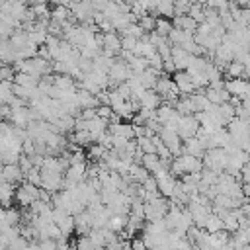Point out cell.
<instances>
[{"instance_id":"cell-1","label":"cell","mask_w":250,"mask_h":250,"mask_svg":"<svg viewBox=\"0 0 250 250\" xmlns=\"http://www.w3.org/2000/svg\"><path fill=\"white\" fill-rule=\"evenodd\" d=\"M227 129H229V133L232 137V143L238 145L240 148L244 146V143L250 141V121L248 119H242V117L236 115L234 119L229 121Z\"/></svg>"},{"instance_id":"cell-2","label":"cell","mask_w":250,"mask_h":250,"mask_svg":"<svg viewBox=\"0 0 250 250\" xmlns=\"http://www.w3.org/2000/svg\"><path fill=\"white\" fill-rule=\"evenodd\" d=\"M168 211H170V201L164 195L145 201V219L146 221H160L168 215Z\"/></svg>"},{"instance_id":"cell-3","label":"cell","mask_w":250,"mask_h":250,"mask_svg":"<svg viewBox=\"0 0 250 250\" xmlns=\"http://www.w3.org/2000/svg\"><path fill=\"white\" fill-rule=\"evenodd\" d=\"M70 12H72V18L78 23H96L94 20H96L98 10L92 6L90 0H72Z\"/></svg>"},{"instance_id":"cell-4","label":"cell","mask_w":250,"mask_h":250,"mask_svg":"<svg viewBox=\"0 0 250 250\" xmlns=\"http://www.w3.org/2000/svg\"><path fill=\"white\" fill-rule=\"evenodd\" d=\"M227 160H229V154H227V150L221 148V146L209 148V150L205 152V156H203V164H205V168L215 170V172H219V174L227 170Z\"/></svg>"},{"instance_id":"cell-5","label":"cell","mask_w":250,"mask_h":250,"mask_svg":"<svg viewBox=\"0 0 250 250\" xmlns=\"http://www.w3.org/2000/svg\"><path fill=\"white\" fill-rule=\"evenodd\" d=\"M39 191H41V186H35L31 182L23 180L16 189V203H20L21 207H29L33 201L39 199Z\"/></svg>"},{"instance_id":"cell-6","label":"cell","mask_w":250,"mask_h":250,"mask_svg":"<svg viewBox=\"0 0 250 250\" xmlns=\"http://www.w3.org/2000/svg\"><path fill=\"white\" fill-rule=\"evenodd\" d=\"M133 76V70H131V66H129V62H125L121 57H117V61H115V64L111 66V70H109V80H111V88H117L119 84H123V82H127L129 78Z\"/></svg>"},{"instance_id":"cell-7","label":"cell","mask_w":250,"mask_h":250,"mask_svg":"<svg viewBox=\"0 0 250 250\" xmlns=\"http://www.w3.org/2000/svg\"><path fill=\"white\" fill-rule=\"evenodd\" d=\"M84 180H88V166H86V162L70 164L66 168V172H64V188H74V186L82 184Z\"/></svg>"},{"instance_id":"cell-8","label":"cell","mask_w":250,"mask_h":250,"mask_svg":"<svg viewBox=\"0 0 250 250\" xmlns=\"http://www.w3.org/2000/svg\"><path fill=\"white\" fill-rule=\"evenodd\" d=\"M41 188L51 191V193H57L64 188V174L61 172H53V170H43L41 168Z\"/></svg>"},{"instance_id":"cell-9","label":"cell","mask_w":250,"mask_h":250,"mask_svg":"<svg viewBox=\"0 0 250 250\" xmlns=\"http://www.w3.org/2000/svg\"><path fill=\"white\" fill-rule=\"evenodd\" d=\"M158 135H160L162 143H164V145L170 148V152H172L174 156H180V154L184 152V139L178 135V131L162 127V131H160Z\"/></svg>"},{"instance_id":"cell-10","label":"cell","mask_w":250,"mask_h":250,"mask_svg":"<svg viewBox=\"0 0 250 250\" xmlns=\"http://www.w3.org/2000/svg\"><path fill=\"white\" fill-rule=\"evenodd\" d=\"M199 129H201V123H199V119H197L195 113H193V115H182V117H180L178 135H180L184 141L189 139V137H195Z\"/></svg>"},{"instance_id":"cell-11","label":"cell","mask_w":250,"mask_h":250,"mask_svg":"<svg viewBox=\"0 0 250 250\" xmlns=\"http://www.w3.org/2000/svg\"><path fill=\"white\" fill-rule=\"evenodd\" d=\"M154 178H156V182H158V191H160V195H164V197L170 199V197L174 195V191H176V186H178L176 176H174L170 170H164V172L156 174Z\"/></svg>"},{"instance_id":"cell-12","label":"cell","mask_w":250,"mask_h":250,"mask_svg":"<svg viewBox=\"0 0 250 250\" xmlns=\"http://www.w3.org/2000/svg\"><path fill=\"white\" fill-rule=\"evenodd\" d=\"M225 88L230 96H236V98L244 100L250 94V80H246V78H229V80H225Z\"/></svg>"},{"instance_id":"cell-13","label":"cell","mask_w":250,"mask_h":250,"mask_svg":"<svg viewBox=\"0 0 250 250\" xmlns=\"http://www.w3.org/2000/svg\"><path fill=\"white\" fill-rule=\"evenodd\" d=\"M123 51V45H121V35H117L115 31H109V33H104V53L109 55V57H119Z\"/></svg>"},{"instance_id":"cell-14","label":"cell","mask_w":250,"mask_h":250,"mask_svg":"<svg viewBox=\"0 0 250 250\" xmlns=\"http://www.w3.org/2000/svg\"><path fill=\"white\" fill-rule=\"evenodd\" d=\"M174 82H176L180 94H188L189 96V94H195L197 92V88L193 84V78H191V74L188 70H178L174 74Z\"/></svg>"},{"instance_id":"cell-15","label":"cell","mask_w":250,"mask_h":250,"mask_svg":"<svg viewBox=\"0 0 250 250\" xmlns=\"http://www.w3.org/2000/svg\"><path fill=\"white\" fill-rule=\"evenodd\" d=\"M2 180L12 182V184H20L25 180V172L21 170L20 164H2Z\"/></svg>"},{"instance_id":"cell-16","label":"cell","mask_w":250,"mask_h":250,"mask_svg":"<svg viewBox=\"0 0 250 250\" xmlns=\"http://www.w3.org/2000/svg\"><path fill=\"white\" fill-rule=\"evenodd\" d=\"M172 23H174V27H178V29H182V31H188V33H195V31H197V25H199L189 14L174 16V18H172Z\"/></svg>"},{"instance_id":"cell-17","label":"cell","mask_w":250,"mask_h":250,"mask_svg":"<svg viewBox=\"0 0 250 250\" xmlns=\"http://www.w3.org/2000/svg\"><path fill=\"white\" fill-rule=\"evenodd\" d=\"M191 57H193V55H191L189 51H186V49H182V47L172 45V59H174L176 68H178V70H188Z\"/></svg>"},{"instance_id":"cell-18","label":"cell","mask_w":250,"mask_h":250,"mask_svg":"<svg viewBox=\"0 0 250 250\" xmlns=\"http://www.w3.org/2000/svg\"><path fill=\"white\" fill-rule=\"evenodd\" d=\"M205 96L209 98V102L211 104H225V102H229L230 100V94L227 92V88L225 86H221V88H215V86H207L205 88Z\"/></svg>"},{"instance_id":"cell-19","label":"cell","mask_w":250,"mask_h":250,"mask_svg":"<svg viewBox=\"0 0 250 250\" xmlns=\"http://www.w3.org/2000/svg\"><path fill=\"white\" fill-rule=\"evenodd\" d=\"M184 152H186V154H193V156L203 158L205 152H207V148L203 146V143H201L197 137H189V139L184 141Z\"/></svg>"},{"instance_id":"cell-20","label":"cell","mask_w":250,"mask_h":250,"mask_svg":"<svg viewBox=\"0 0 250 250\" xmlns=\"http://www.w3.org/2000/svg\"><path fill=\"white\" fill-rule=\"evenodd\" d=\"M16 184H12V182H6V180H2L0 182V195H2V205H4V209L6 207H12V201H16Z\"/></svg>"},{"instance_id":"cell-21","label":"cell","mask_w":250,"mask_h":250,"mask_svg":"<svg viewBox=\"0 0 250 250\" xmlns=\"http://www.w3.org/2000/svg\"><path fill=\"white\" fill-rule=\"evenodd\" d=\"M74 219H76V236H84V234H88L92 230V217H90L88 209H84L82 213L74 215Z\"/></svg>"},{"instance_id":"cell-22","label":"cell","mask_w":250,"mask_h":250,"mask_svg":"<svg viewBox=\"0 0 250 250\" xmlns=\"http://www.w3.org/2000/svg\"><path fill=\"white\" fill-rule=\"evenodd\" d=\"M160 105H162V96H160L156 90H146V92L141 96V107L158 109Z\"/></svg>"},{"instance_id":"cell-23","label":"cell","mask_w":250,"mask_h":250,"mask_svg":"<svg viewBox=\"0 0 250 250\" xmlns=\"http://www.w3.org/2000/svg\"><path fill=\"white\" fill-rule=\"evenodd\" d=\"M109 131L117 137H125V139H133L135 137V127L131 121H119V123H109Z\"/></svg>"},{"instance_id":"cell-24","label":"cell","mask_w":250,"mask_h":250,"mask_svg":"<svg viewBox=\"0 0 250 250\" xmlns=\"http://www.w3.org/2000/svg\"><path fill=\"white\" fill-rule=\"evenodd\" d=\"M174 107H176V111H178L180 115H193V113H195L193 100H191V96H188V94H182V96L178 98V102L174 104Z\"/></svg>"},{"instance_id":"cell-25","label":"cell","mask_w":250,"mask_h":250,"mask_svg":"<svg viewBox=\"0 0 250 250\" xmlns=\"http://www.w3.org/2000/svg\"><path fill=\"white\" fill-rule=\"evenodd\" d=\"M21 221V211L16 207H6L2 211V227H16Z\"/></svg>"},{"instance_id":"cell-26","label":"cell","mask_w":250,"mask_h":250,"mask_svg":"<svg viewBox=\"0 0 250 250\" xmlns=\"http://www.w3.org/2000/svg\"><path fill=\"white\" fill-rule=\"evenodd\" d=\"M78 105L82 107V109H86V107H98L100 105V100H98V96H94V94H90L88 90H84V88H78Z\"/></svg>"},{"instance_id":"cell-27","label":"cell","mask_w":250,"mask_h":250,"mask_svg":"<svg viewBox=\"0 0 250 250\" xmlns=\"http://www.w3.org/2000/svg\"><path fill=\"white\" fill-rule=\"evenodd\" d=\"M14 82H16V84H21V86H27V88H39L41 76H37V74H29V72H18Z\"/></svg>"},{"instance_id":"cell-28","label":"cell","mask_w":250,"mask_h":250,"mask_svg":"<svg viewBox=\"0 0 250 250\" xmlns=\"http://www.w3.org/2000/svg\"><path fill=\"white\" fill-rule=\"evenodd\" d=\"M148 176H150V172H148L143 164H139V162H133V164H131V168H129V178H131L133 182L143 184Z\"/></svg>"},{"instance_id":"cell-29","label":"cell","mask_w":250,"mask_h":250,"mask_svg":"<svg viewBox=\"0 0 250 250\" xmlns=\"http://www.w3.org/2000/svg\"><path fill=\"white\" fill-rule=\"evenodd\" d=\"M225 74H227L229 78H244V74H246V66H244L242 61H236V59H234L232 62L227 64Z\"/></svg>"},{"instance_id":"cell-30","label":"cell","mask_w":250,"mask_h":250,"mask_svg":"<svg viewBox=\"0 0 250 250\" xmlns=\"http://www.w3.org/2000/svg\"><path fill=\"white\" fill-rule=\"evenodd\" d=\"M156 14H158V16H162V18H174V16H176L174 0H158Z\"/></svg>"},{"instance_id":"cell-31","label":"cell","mask_w":250,"mask_h":250,"mask_svg":"<svg viewBox=\"0 0 250 250\" xmlns=\"http://www.w3.org/2000/svg\"><path fill=\"white\" fill-rule=\"evenodd\" d=\"M14 98H16V94H14V82L2 80V84H0V102L2 104H10Z\"/></svg>"},{"instance_id":"cell-32","label":"cell","mask_w":250,"mask_h":250,"mask_svg":"<svg viewBox=\"0 0 250 250\" xmlns=\"http://www.w3.org/2000/svg\"><path fill=\"white\" fill-rule=\"evenodd\" d=\"M70 143H76L78 146H90L94 141V137L90 135V131H74V135L70 137Z\"/></svg>"},{"instance_id":"cell-33","label":"cell","mask_w":250,"mask_h":250,"mask_svg":"<svg viewBox=\"0 0 250 250\" xmlns=\"http://www.w3.org/2000/svg\"><path fill=\"white\" fill-rule=\"evenodd\" d=\"M127 223H129V215H111L107 229H111L115 232H123L125 227H127Z\"/></svg>"},{"instance_id":"cell-34","label":"cell","mask_w":250,"mask_h":250,"mask_svg":"<svg viewBox=\"0 0 250 250\" xmlns=\"http://www.w3.org/2000/svg\"><path fill=\"white\" fill-rule=\"evenodd\" d=\"M109 150L104 146V145H100V143H92L90 146H88V158L90 160H104V156L107 154Z\"/></svg>"},{"instance_id":"cell-35","label":"cell","mask_w":250,"mask_h":250,"mask_svg":"<svg viewBox=\"0 0 250 250\" xmlns=\"http://www.w3.org/2000/svg\"><path fill=\"white\" fill-rule=\"evenodd\" d=\"M223 229H225L223 219H221L217 213H211L209 219H207V223H205V230H207V232H219V230H223Z\"/></svg>"},{"instance_id":"cell-36","label":"cell","mask_w":250,"mask_h":250,"mask_svg":"<svg viewBox=\"0 0 250 250\" xmlns=\"http://www.w3.org/2000/svg\"><path fill=\"white\" fill-rule=\"evenodd\" d=\"M156 16L154 14H145V16H141L139 18V25L146 31V33H150V31H154L156 29Z\"/></svg>"},{"instance_id":"cell-37","label":"cell","mask_w":250,"mask_h":250,"mask_svg":"<svg viewBox=\"0 0 250 250\" xmlns=\"http://www.w3.org/2000/svg\"><path fill=\"white\" fill-rule=\"evenodd\" d=\"M172 29H174V23H172V21H170L168 18H162V16H160V18L156 20V29H154L156 33H160V35L168 37Z\"/></svg>"},{"instance_id":"cell-38","label":"cell","mask_w":250,"mask_h":250,"mask_svg":"<svg viewBox=\"0 0 250 250\" xmlns=\"http://www.w3.org/2000/svg\"><path fill=\"white\" fill-rule=\"evenodd\" d=\"M137 143H139V146H141V150H143L145 154H148V152H156L154 137H146V135H143V137L137 139Z\"/></svg>"},{"instance_id":"cell-39","label":"cell","mask_w":250,"mask_h":250,"mask_svg":"<svg viewBox=\"0 0 250 250\" xmlns=\"http://www.w3.org/2000/svg\"><path fill=\"white\" fill-rule=\"evenodd\" d=\"M121 35H131V37H137V39H143L145 35H146V31L139 25V21H133L131 25H127L123 31H121Z\"/></svg>"},{"instance_id":"cell-40","label":"cell","mask_w":250,"mask_h":250,"mask_svg":"<svg viewBox=\"0 0 250 250\" xmlns=\"http://www.w3.org/2000/svg\"><path fill=\"white\" fill-rule=\"evenodd\" d=\"M96 248H98V246L92 242V238H90L88 234L76 238V250H96Z\"/></svg>"},{"instance_id":"cell-41","label":"cell","mask_w":250,"mask_h":250,"mask_svg":"<svg viewBox=\"0 0 250 250\" xmlns=\"http://www.w3.org/2000/svg\"><path fill=\"white\" fill-rule=\"evenodd\" d=\"M137 43H139V39H137V37H131V35H121V45H123V51H131V53H135Z\"/></svg>"},{"instance_id":"cell-42","label":"cell","mask_w":250,"mask_h":250,"mask_svg":"<svg viewBox=\"0 0 250 250\" xmlns=\"http://www.w3.org/2000/svg\"><path fill=\"white\" fill-rule=\"evenodd\" d=\"M25 180L31 182V184H35V186H41V168H39V166H33V168L25 174Z\"/></svg>"},{"instance_id":"cell-43","label":"cell","mask_w":250,"mask_h":250,"mask_svg":"<svg viewBox=\"0 0 250 250\" xmlns=\"http://www.w3.org/2000/svg\"><path fill=\"white\" fill-rule=\"evenodd\" d=\"M205 6H209V8H213V10L223 12V10H229V8H230V0H207V4H205Z\"/></svg>"},{"instance_id":"cell-44","label":"cell","mask_w":250,"mask_h":250,"mask_svg":"<svg viewBox=\"0 0 250 250\" xmlns=\"http://www.w3.org/2000/svg\"><path fill=\"white\" fill-rule=\"evenodd\" d=\"M39 248L41 250H59V244L55 238H43V240H39Z\"/></svg>"},{"instance_id":"cell-45","label":"cell","mask_w":250,"mask_h":250,"mask_svg":"<svg viewBox=\"0 0 250 250\" xmlns=\"http://www.w3.org/2000/svg\"><path fill=\"white\" fill-rule=\"evenodd\" d=\"M131 248H133V250H148V246H146V242L143 240V236H133V238H131Z\"/></svg>"},{"instance_id":"cell-46","label":"cell","mask_w":250,"mask_h":250,"mask_svg":"<svg viewBox=\"0 0 250 250\" xmlns=\"http://www.w3.org/2000/svg\"><path fill=\"white\" fill-rule=\"evenodd\" d=\"M98 115L109 121L111 115H113V107H111V105H98Z\"/></svg>"},{"instance_id":"cell-47","label":"cell","mask_w":250,"mask_h":250,"mask_svg":"<svg viewBox=\"0 0 250 250\" xmlns=\"http://www.w3.org/2000/svg\"><path fill=\"white\" fill-rule=\"evenodd\" d=\"M96 115H98V107H86V109H82V115L80 117L88 121V119H94Z\"/></svg>"},{"instance_id":"cell-48","label":"cell","mask_w":250,"mask_h":250,"mask_svg":"<svg viewBox=\"0 0 250 250\" xmlns=\"http://www.w3.org/2000/svg\"><path fill=\"white\" fill-rule=\"evenodd\" d=\"M240 178H242V184H248V182H250V160L242 166V170H240Z\"/></svg>"},{"instance_id":"cell-49","label":"cell","mask_w":250,"mask_h":250,"mask_svg":"<svg viewBox=\"0 0 250 250\" xmlns=\"http://www.w3.org/2000/svg\"><path fill=\"white\" fill-rule=\"evenodd\" d=\"M90 2H92V6H94L98 12H102V10L107 6V2H109V0H90Z\"/></svg>"},{"instance_id":"cell-50","label":"cell","mask_w":250,"mask_h":250,"mask_svg":"<svg viewBox=\"0 0 250 250\" xmlns=\"http://www.w3.org/2000/svg\"><path fill=\"white\" fill-rule=\"evenodd\" d=\"M242 62H244V66H246V74H244V78H250V51L246 53V57L242 59Z\"/></svg>"},{"instance_id":"cell-51","label":"cell","mask_w":250,"mask_h":250,"mask_svg":"<svg viewBox=\"0 0 250 250\" xmlns=\"http://www.w3.org/2000/svg\"><path fill=\"white\" fill-rule=\"evenodd\" d=\"M47 2H51V0H33V4H47Z\"/></svg>"},{"instance_id":"cell-52","label":"cell","mask_w":250,"mask_h":250,"mask_svg":"<svg viewBox=\"0 0 250 250\" xmlns=\"http://www.w3.org/2000/svg\"><path fill=\"white\" fill-rule=\"evenodd\" d=\"M193 2H197V4H207V0H193Z\"/></svg>"},{"instance_id":"cell-53","label":"cell","mask_w":250,"mask_h":250,"mask_svg":"<svg viewBox=\"0 0 250 250\" xmlns=\"http://www.w3.org/2000/svg\"><path fill=\"white\" fill-rule=\"evenodd\" d=\"M242 250H250V242H248V244H246V246H244Z\"/></svg>"},{"instance_id":"cell-54","label":"cell","mask_w":250,"mask_h":250,"mask_svg":"<svg viewBox=\"0 0 250 250\" xmlns=\"http://www.w3.org/2000/svg\"><path fill=\"white\" fill-rule=\"evenodd\" d=\"M133 2H137V0H127V4H133Z\"/></svg>"},{"instance_id":"cell-55","label":"cell","mask_w":250,"mask_h":250,"mask_svg":"<svg viewBox=\"0 0 250 250\" xmlns=\"http://www.w3.org/2000/svg\"><path fill=\"white\" fill-rule=\"evenodd\" d=\"M246 8H250V0H248V4H246Z\"/></svg>"}]
</instances>
